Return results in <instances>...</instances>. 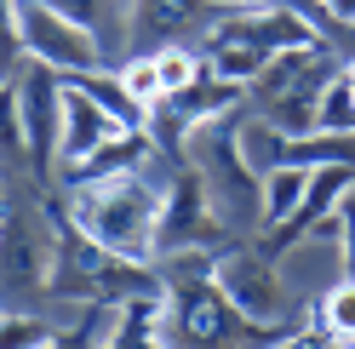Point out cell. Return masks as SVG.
<instances>
[{"label":"cell","instance_id":"6da1fadb","mask_svg":"<svg viewBox=\"0 0 355 349\" xmlns=\"http://www.w3.org/2000/svg\"><path fill=\"white\" fill-rule=\"evenodd\" d=\"M69 217L86 241H98L126 264H155V252H161V184L144 166L75 184Z\"/></svg>","mask_w":355,"mask_h":349},{"label":"cell","instance_id":"7a4b0ae2","mask_svg":"<svg viewBox=\"0 0 355 349\" xmlns=\"http://www.w3.org/2000/svg\"><path fill=\"white\" fill-rule=\"evenodd\" d=\"M184 166L201 172V184H207V195H212V206H218L230 235H252V229L263 235V178L241 155V109L189 126Z\"/></svg>","mask_w":355,"mask_h":349},{"label":"cell","instance_id":"3957f363","mask_svg":"<svg viewBox=\"0 0 355 349\" xmlns=\"http://www.w3.org/2000/svg\"><path fill=\"white\" fill-rule=\"evenodd\" d=\"M52 252H58V212H46L35 195L0 201V315L35 310L52 280Z\"/></svg>","mask_w":355,"mask_h":349},{"label":"cell","instance_id":"277c9868","mask_svg":"<svg viewBox=\"0 0 355 349\" xmlns=\"http://www.w3.org/2000/svg\"><path fill=\"white\" fill-rule=\"evenodd\" d=\"M344 63L332 57V46H304V52H281L263 63V75L247 86V109L263 115L270 126H281L286 138H309L315 132V109H321V92L327 80L338 75Z\"/></svg>","mask_w":355,"mask_h":349},{"label":"cell","instance_id":"5b68a950","mask_svg":"<svg viewBox=\"0 0 355 349\" xmlns=\"http://www.w3.org/2000/svg\"><path fill=\"white\" fill-rule=\"evenodd\" d=\"M166 326L172 349H270L275 332L252 326L247 315L224 298L218 280H189V287H166Z\"/></svg>","mask_w":355,"mask_h":349},{"label":"cell","instance_id":"8992f818","mask_svg":"<svg viewBox=\"0 0 355 349\" xmlns=\"http://www.w3.org/2000/svg\"><path fill=\"white\" fill-rule=\"evenodd\" d=\"M212 280L224 287V298H230L252 326H263V332H275V338H281V332H293V321H298V298L286 292L281 264H275L263 247H230V252H218Z\"/></svg>","mask_w":355,"mask_h":349},{"label":"cell","instance_id":"52a82bcc","mask_svg":"<svg viewBox=\"0 0 355 349\" xmlns=\"http://www.w3.org/2000/svg\"><path fill=\"white\" fill-rule=\"evenodd\" d=\"M17 35H24V57L58 69L63 80H75V75L103 69V63H109L103 40L86 24L63 17L58 6H46V0H17Z\"/></svg>","mask_w":355,"mask_h":349},{"label":"cell","instance_id":"ba28073f","mask_svg":"<svg viewBox=\"0 0 355 349\" xmlns=\"http://www.w3.org/2000/svg\"><path fill=\"white\" fill-rule=\"evenodd\" d=\"M230 252L235 235L224 229V217H218L212 195L201 184V172L195 166H172V184L161 189V252ZM155 252V258H161Z\"/></svg>","mask_w":355,"mask_h":349},{"label":"cell","instance_id":"9c48e42d","mask_svg":"<svg viewBox=\"0 0 355 349\" xmlns=\"http://www.w3.org/2000/svg\"><path fill=\"white\" fill-rule=\"evenodd\" d=\"M63 92L69 80L46 63H29L17 69V103H24V132H29V149H35V178L46 184L58 172V143H63Z\"/></svg>","mask_w":355,"mask_h":349},{"label":"cell","instance_id":"30bf717a","mask_svg":"<svg viewBox=\"0 0 355 349\" xmlns=\"http://www.w3.org/2000/svg\"><path fill=\"white\" fill-rule=\"evenodd\" d=\"M270 258L281 264V280H286V292L298 298V310H315V303H321V292L344 280V252H338V217H332V224H321V229H309L304 241H293V247L270 252Z\"/></svg>","mask_w":355,"mask_h":349},{"label":"cell","instance_id":"8fae6325","mask_svg":"<svg viewBox=\"0 0 355 349\" xmlns=\"http://www.w3.org/2000/svg\"><path fill=\"white\" fill-rule=\"evenodd\" d=\"M115 138H126V126H121L115 115H103L80 86H69V92H63V143H58V172H52V178L75 184Z\"/></svg>","mask_w":355,"mask_h":349},{"label":"cell","instance_id":"7c38bea8","mask_svg":"<svg viewBox=\"0 0 355 349\" xmlns=\"http://www.w3.org/2000/svg\"><path fill=\"white\" fill-rule=\"evenodd\" d=\"M212 24H218V12L207 0H132L126 40H138L144 52H161V46H178V35L212 29Z\"/></svg>","mask_w":355,"mask_h":349},{"label":"cell","instance_id":"4fadbf2b","mask_svg":"<svg viewBox=\"0 0 355 349\" xmlns=\"http://www.w3.org/2000/svg\"><path fill=\"white\" fill-rule=\"evenodd\" d=\"M98 349H172V326H166V298L161 292H144V298H126L109 310V326Z\"/></svg>","mask_w":355,"mask_h":349},{"label":"cell","instance_id":"5bb4252c","mask_svg":"<svg viewBox=\"0 0 355 349\" xmlns=\"http://www.w3.org/2000/svg\"><path fill=\"white\" fill-rule=\"evenodd\" d=\"M0 178H6V189L24 184V178H35V149H29V132H24L17 75L0 80ZM35 184H40V178H35Z\"/></svg>","mask_w":355,"mask_h":349},{"label":"cell","instance_id":"9a60e30c","mask_svg":"<svg viewBox=\"0 0 355 349\" xmlns=\"http://www.w3.org/2000/svg\"><path fill=\"white\" fill-rule=\"evenodd\" d=\"M69 86H80V92L92 98V103L103 109V115H115V120L126 126V132H144V126H149V109L126 92L121 69H109V63H103V69H86V75H75Z\"/></svg>","mask_w":355,"mask_h":349},{"label":"cell","instance_id":"2e32d148","mask_svg":"<svg viewBox=\"0 0 355 349\" xmlns=\"http://www.w3.org/2000/svg\"><path fill=\"white\" fill-rule=\"evenodd\" d=\"M286 138L281 126H270L263 115H252V109H241V155H247V166L258 172V178H270V172L286 166Z\"/></svg>","mask_w":355,"mask_h":349},{"label":"cell","instance_id":"e0dca14e","mask_svg":"<svg viewBox=\"0 0 355 349\" xmlns=\"http://www.w3.org/2000/svg\"><path fill=\"white\" fill-rule=\"evenodd\" d=\"M46 6H58L63 17L86 24V29L103 40V52H115L121 40H126V12H132V0H46Z\"/></svg>","mask_w":355,"mask_h":349},{"label":"cell","instance_id":"ac0fdd59","mask_svg":"<svg viewBox=\"0 0 355 349\" xmlns=\"http://www.w3.org/2000/svg\"><path fill=\"white\" fill-rule=\"evenodd\" d=\"M304 189H309V172H304V166H281V172H270V178H263V235L298 217ZM263 235H258V241H263Z\"/></svg>","mask_w":355,"mask_h":349},{"label":"cell","instance_id":"d6986e66","mask_svg":"<svg viewBox=\"0 0 355 349\" xmlns=\"http://www.w3.org/2000/svg\"><path fill=\"white\" fill-rule=\"evenodd\" d=\"M315 132H355V80H349V63L327 80L321 109H315Z\"/></svg>","mask_w":355,"mask_h":349},{"label":"cell","instance_id":"ffe728a7","mask_svg":"<svg viewBox=\"0 0 355 349\" xmlns=\"http://www.w3.org/2000/svg\"><path fill=\"white\" fill-rule=\"evenodd\" d=\"M309 315H315V326H321V332H332L338 343H355V280H338V287H327L321 303H315Z\"/></svg>","mask_w":355,"mask_h":349},{"label":"cell","instance_id":"44dd1931","mask_svg":"<svg viewBox=\"0 0 355 349\" xmlns=\"http://www.w3.org/2000/svg\"><path fill=\"white\" fill-rule=\"evenodd\" d=\"M115 69H121V80H126V92L138 98V103L149 109V115L166 103V86H161V63H155V52H138V57L115 63Z\"/></svg>","mask_w":355,"mask_h":349},{"label":"cell","instance_id":"7402d4cb","mask_svg":"<svg viewBox=\"0 0 355 349\" xmlns=\"http://www.w3.org/2000/svg\"><path fill=\"white\" fill-rule=\"evenodd\" d=\"M58 332L52 315L40 310H24V315H0V349H46Z\"/></svg>","mask_w":355,"mask_h":349},{"label":"cell","instance_id":"603a6c76","mask_svg":"<svg viewBox=\"0 0 355 349\" xmlns=\"http://www.w3.org/2000/svg\"><path fill=\"white\" fill-rule=\"evenodd\" d=\"M155 63H161V86H166V98H178L184 86H195V80L207 75L201 52L184 46V40H178V46H161V52H155Z\"/></svg>","mask_w":355,"mask_h":349},{"label":"cell","instance_id":"cb8c5ba5","mask_svg":"<svg viewBox=\"0 0 355 349\" xmlns=\"http://www.w3.org/2000/svg\"><path fill=\"white\" fill-rule=\"evenodd\" d=\"M270 349H344L332 332H321V326H293V332H281Z\"/></svg>","mask_w":355,"mask_h":349},{"label":"cell","instance_id":"d4e9b609","mask_svg":"<svg viewBox=\"0 0 355 349\" xmlns=\"http://www.w3.org/2000/svg\"><path fill=\"white\" fill-rule=\"evenodd\" d=\"M338 252H344V280H355V195L338 206Z\"/></svg>","mask_w":355,"mask_h":349},{"label":"cell","instance_id":"484cf974","mask_svg":"<svg viewBox=\"0 0 355 349\" xmlns=\"http://www.w3.org/2000/svg\"><path fill=\"white\" fill-rule=\"evenodd\" d=\"M327 29H355V0H321Z\"/></svg>","mask_w":355,"mask_h":349},{"label":"cell","instance_id":"4316f807","mask_svg":"<svg viewBox=\"0 0 355 349\" xmlns=\"http://www.w3.org/2000/svg\"><path fill=\"white\" fill-rule=\"evenodd\" d=\"M207 6L224 17V12H258V6H275V0H207Z\"/></svg>","mask_w":355,"mask_h":349},{"label":"cell","instance_id":"83f0119b","mask_svg":"<svg viewBox=\"0 0 355 349\" xmlns=\"http://www.w3.org/2000/svg\"><path fill=\"white\" fill-rule=\"evenodd\" d=\"M0 201H6V178H0Z\"/></svg>","mask_w":355,"mask_h":349},{"label":"cell","instance_id":"f1b7e54d","mask_svg":"<svg viewBox=\"0 0 355 349\" xmlns=\"http://www.w3.org/2000/svg\"><path fill=\"white\" fill-rule=\"evenodd\" d=\"M349 80H355V57H349Z\"/></svg>","mask_w":355,"mask_h":349},{"label":"cell","instance_id":"f546056e","mask_svg":"<svg viewBox=\"0 0 355 349\" xmlns=\"http://www.w3.org/2000/svg\"><path fill=\"white\" fill-rule=\"evenodd\" d=\"M344 349H355V343H344Z\"/></svg>","mask_w":355,"mask_h":349}]
</instances>
